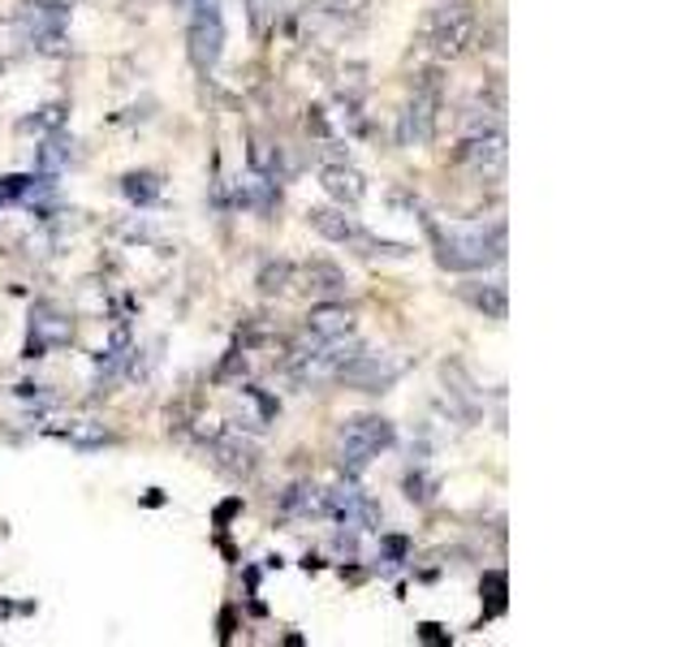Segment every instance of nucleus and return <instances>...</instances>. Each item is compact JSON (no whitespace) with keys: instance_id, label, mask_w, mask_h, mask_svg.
<instances>
[{"instance_id":"1","label":"nucleus","mask_w":690,"mask_h":647,"mask_svg":"<svg viewBox=\"0 0 690 647\" xmlns=\"http://www.w3.org/2000/svg\"><path fill=\"white\" fill-rule=\"evenodd\" d=\"M432 243H436V264L453 268V273H480L487 264H501L505 259V225H492V229H449L441 234L436 225H428Z\"/></svg>"},{"instance_id":"2","label":"nucleus","mask_w":690,"mask_h":647,"mask_svg":"<svg viewBox=\"0 0 690 647\" xmlns=\"http://www.w3.org/2000/svg\"><path fill=\"white\" fill-rule=\"evenodd\" d=\"M389 445H393V423H389V419H380V414H354V419H346V428H341V437H337L341 471L359 475L367 462Z\"/></svg>"},{"instance_id":"3","label":"nucleus","mask_w":690,"mask_h":647,"mask_svg":"<svg viewBox=\"0 0 690 647\" xmlns=\"http://www.w3.org/2000/svg\"><path fill=\"white\" fill-rule=\"evenodd\" d=\"M428 43H432V52L436 57H466L475 43H480V18L471 13V4H445V9H436L432 13V22H428Z\"/></svg>"},{"instance_id":"4","label":"nucleus","mask_w":690,"mask_h":647,"mask_svg":"<svg viewBox=\"0 0 690 647\" xmlns=\"http://www.w3.org/2000/svg\"><path fill=\"white\" fill-rule=\"evenodd\" d=\"M186 52L195 61V70H216L220 52H225V18H220V4L216 0H195V13H190V31H186Z\"/></svg>"},{"instance_id":"5","label":"nucleus","mask_w":690,"mask_h":647,"mask_svg":"<svg viewBox=\"0 0 690 647\" xmlns=\"http://www.w3.org/2000/svg\"><path fill=\"white\" fill-rule=\"evenodd\" d=\"M398 371H402V367L393 363L389 355H371V350L359 346V350L341 363L337 380H341V384H350V389H363V393H384V389L398 380Z\"/></svg>"},{"instance_id":"6","label":"nucleus","mask_w":690,"mask_h":647,"mask_svg":"<svg viewBox=\"0 0 690 647\" xmlns=\"http://www.w3.org/2000/svg\"><path fill=\"white\" fill-rule=\"evenodd\" d=\"M436 109H441V91L414 86V100L406 104L402 122H398V143L402 147H423L436 134Z\"/></svg>"},{"instance_id":"7","label":"nucleus","mask_w":690,"mask_h":647,"mask_svg":"<svg viewBox=\"0 0 690 647\" xmlns=\"http://www.w3.org/2000/svg\"><path fill=\"white\" fill-rule=\"evenodd\" d=\"M212 462L229 480H255L259 449H255V441H246L243 432H220V437H212Z\"/></svg>"},{"instance_id":"8","label":"nucleus","mask_w":690,"mask_h":647,"mask_svg":"<svg viewBox=\"0 0 690 647\" xmlns=\"http://www.w3.org/2000/svg\"><path fill=\"white\" fill-rule=\"evenodd\" d=\"M457 161L475 173H501L505 168V130L501 125H487V130H475L462 147H457Z\"/></svg>"},{"instance_id":"9","label":"nucleus","mask_w":690,"mask_h":647,"mask_svg":"<svg viewBox=\"0 0 690 647\" xmlns=\"http://www.w3.org/2000/svg\"><path fill=\"white\" fill-rule=\"evenodd\" d=\"M320 186L332 195L337 207H359V203L367 199V177L359 168H350L346 161L325 164V168H320Z\"/></svg>"},{"instance_id":"10","label":"nucleus","mask_w":690,"mask_h":647,"mask_svg":"<svg viewBox=\"0 0 690 647\" xmlns=\"http://www.w3.org/2000/svg\"><path fill=\"white\" fill-rule=\"evenodd\" d=\"M307 332H311L316 341L350 337V332H354V311H350L341 298H325V302H316V307H311V316H307Z\"/></svg>"},{"instance_id":"11","label":"nucleus","mask_w":690,"mask_h":647,"mask_svg":"<svg viewBox=\"0 0 690 647\" xmlns=\"http://www.w3.org/2000/svg\"><path fill=\"white\" fill-rule=\"evenodd\" d=\"M74 337V324L65 311H56L52 302H40L35 307V324H31V355H40L48 346H65Z\"/></svg>"},{"instance_id":"12","label":"nucleus","mask_w":690,"mask_h":647,"mask_svg":"<svg viewBox=\"0 0 690 647\" xmlns=\"http://www.w3.org/2000/svg\"><path fill=\"white\" fill-rule=\"evenodd\" d=\"M307 225L320 234V238H328V243H359V220L354 216H346V207H311L307 212Z\"/></svg>"},{"instance_id":"13","label":"nucleus","mask_w":690,"mask_h":647,"mask_svg":"<svg viewBox=\"0 0 690 647\" xmlns=\"http://www.w3.org/2000/svg\"><path fill=\"white\" fill-rule=\"evenodd\" d=\"M302 281L307 289L316 294V298H341L346 294V273L337 268V264H328V259H311L307 268H302Z\"/></svg>"},{"instance_id":"14","label":"nucleus","mask_w":690,"mask_h":647,"mask_svg":"<svg viewBox=\"0 0 690 647\" xmlns=\"http://www.w3.org/2000/svg\"><path fill=\"white\" fill-rule=\"evenodd\" d=\"M475 311H484L487 320H505L509 311V298H505V285H484V281H466L457 289Z\"/></svg>"},{"instance_id":"15","label":"nucleus","mask_w":690,"mask_h":647,"mask_svg":"<svg viewBox=\"0 0 690 647\" xmlns=\"http://www.w3.org/2000/svg\"><path fill=\"white\" fill-rule=\"evenodd\" d=\"M52 437L70 441L74 449H104V445H113V441H117V437H113L104 423H95V419H74L70 428H56Z\"/></svg>"},{"instance_id":"16","label":"nucleus","mask_w":690,"mask_h":647,"mask_svg":"<svg viewBox=\"0 0 690 647\" xmlns=\"http://www.w3.org/2000/svg\"><path fill=\"white\" fill-rule=\"evenodd\" d=\"M281 510H289V514H325V492H320L316 484L285 487Z\"/></svg>"},{"instance_id":"17","label":"nucleus","mask_w":690,"mask_h":647,"mask_svg":"<svg viewBox=\"0 0 690 647\" xmlns=\"http://www.w3.org/2000/svg\"><path fill=\"white\" fill-rule=\"evenodd\" d=\"M293 273H298V268H293V264H289V259H268V264H264V268H259V289H264V294H268V298H272V294H289V285H293Z\"/></svg>"},{"instance_id":"18","label":"nucleus","mask_w":690,"mask_h":647,"mask_svg":"<svg viewBox=\"0 0 690 647\" xmlns=\"http://www.w3.org/2000/svg\"><path fill=\"white\" fill-rule=\"evenodd\" d=\"M122 191L130 203H152L161 195V177H156V173H125Z\"/></svg>"},{"instance_id":"19","label":"nucleus","mask_w":690,"mask_h":647,"mask_svg":"<svg viewBox=\"0 0 690 647\" xmlns=\"http://www.w3.org/2000/svg\"><path fill=\"white\" fill-rule=\"evenodd\" d=\"M70 147H74V143H65L61 134H52V138H48V143L40 147V156H35V161H40L43 173H56V168H65V164H70V156H74Z\"/></svg>"},{"instance_id":"20","label":"nucleus","mask_w":690,"mask_h":647,"mask_svg":"<svg viewBox=\"0 0 690 647\" xmlns=\"http://www.w3.org/2000/svg\"><path fill=\"white\" fill-rule=\"evenodd\" d=\"M445 384L453 389V398H457V402L475 414V402H480V398H475V384L466 380V371H462L457 363H445Z\"/></svg>"},{"instance_id":"21","label":"nucleus","mask_w":690,"mask_h":647,"mask_svg":"<svg viewBox=\"0 0 690 647\" xmlns=\"http://www.w3.org/2000/svg\"><path fill=\"white\" fill-rule=\"evenodd\" d=\"M250 168H255L259 177H272V173H277V147L264 143V138H250Z\"/></svg>"},{"instance_id":"22","label":"nucleus","mask_w":690,"mask_h":647,"mask_svg":"<svg viewBox=\"0 0 690 647\" xmlns=\"http://www.w3.org/2000/svg\"><path fill=\"white\" fill-rule=\"evenodd\" d=\"M61 122H65V104H43L35 117L22 122V130H61Z\"/></svg>"},{"instance_id":"23","label":"nucleus","mask_w":690,"mask_h":647,"mask_svg":"<svg viewBox=\"0 0 690 647\" xmlns=\"http://www.w3.org/2000/svg\"><path fill=\"white\" fill-rule=\"evenodd\" d=\"M406 496L410 501H419V505H428L432 496H436V480L432 475H423V471H414L406 480Z\"/></svg>"},{"instance_id":"24","label":"nucleus","mask_w":690,"mask_h":647,"mask_svg":"<svg viewBox=\"0 0 690 647\" xmlns=\"http://www.w3.org/2000/svg\"><path fill=\"white\" fill-rule=\"evenodd\" d=\"M307 130H316L320 138H328V122H325V113H320V109H311V117H307Z\"/></svg>"},{"instance_id":"25","label":"nucleus","mask_w":690,"mask_h":647,"mask_svg":"<svg viewBox=\"0 0 690 647\" xmlns=\"http://www.w3.org/2000/svg\"><path fill=\"white\" fill-rule=\"evenodd\" d=\"M31 4H43V9H56V13H65V9H74L79 0H31Z\"/></svg>"}]
</instances>
